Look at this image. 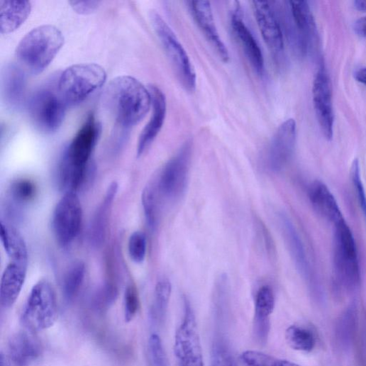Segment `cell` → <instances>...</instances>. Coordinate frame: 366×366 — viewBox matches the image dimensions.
<instances>
[{
	"label": "cell",
	"mask_w": 366,
	"mask_h": 366,
	"mask_svg": "<svg viewBox=\"0 0 366 366\" xmlns=\"http://www.w3.org/2000/svg\"><path fill=\"white\" fill-rule=\"evenodd\" d=\"M101 133V125L91 113L65 148L59 165L58 179L66 193H75L84 185Z\"/></svg>",
	"instance_id": "1"
},
{
	"label": "cell",
	"mask_w": 366,
	"mask_h": 366,
	"mask_svg": "<svg viewBox=\"0 0 366 366\" xmlns=\"http://www.w3.org/2000/svg\"><path fill=\"white\" fill-rule=\"evenodd\" d=\"M104 100L116 124L126 130L138 124L152 106L149 89L129 75L112 79L106 89Z\"/></svg>",
	"instance_id": "2"
},
{
	"label": "cell",
	"mask_w": 366,
	"mask_h": 366,
	"mask_svg": "<svg viewBox=\"0 0 366 366\" xmlns=\"http://www.w3.org/2000/svg\"><path fill=\"white\" fill-rule=\"evenodd\" d=\"M63 45L64 36L57 28L51 25L39 26L21 40L16 57L30 73L38 74L52 62Z\"/></svg>",
	"instance_id": "3"
},
{
	"label": "cell",
	"mask_w": 366,
	"mask_h": 366,
	"mask_svg": "<svg viewBox=\"0 0 366 366\" xmlns=\"http://www.w3.org/2000/svg\"><path fill=\"white\" fill-rule=\"evenodd\" d=\"M333 253L337 288L353 292L360 284V270L355 240L345 220L334 226Z\"/></svg>",
	"instance_id": "4"
},
{
	"label": "cell",
	"mask_w": 366,
	"mask_h": 366,
	"mask_svg": "<svg viewBox=\"0 0 366 366\" xmlns=\"http://www.w3.org/2000/svg\"><path fill=\"white\" fill-rule=\"evenodd\" d=\"M106 79V71L100 65L81 63L66 68L57 78V85L67 106H72L101 88Z\"/></svg>",
	"instance_id": "5"
},
{
	"label": "cell",
	"mask_w": 366,
	"mask_h": 366,
	"mask_svg": "<svg viewBox=\"0 0 366 366\" xmlns=\"http://www.w3.org/2000/svg\"><path fill=\"white\" fill-rule=\"evenodd\" d=\"M67 105L60 96L57 82L45 84L33 94L28 104L33 126L45 134L55 133L62 125Z\"/></svg>",
	"instance_id": "6"
},
{
	"label": "cell",
	"mask_w": 366,
	"mask_h": 366,
	"mask_svg": "<svg viewBox=\"0 0 366 366\" xmlns=\"http://www.w3.org/2000/svg\"><path fill=\"white\" fill-rule=\"evenodd\" d=\"M149 17L151 25L182 87L190 93H193L196 88V74L186 50L157 12L150 11Z\"/></svg>",
	"instance_id": "7"
},
{
	"label": "cell",
	"mask_w": 366,
	"mask_h": 366,
	"mask_svg": "<svg viewBox=\"0 0 366 366\" xmlns=\"http://www.w3.org/2000/svg\"><path fill=\"white\" fill-rule=\"evenodd\" d=\"M284 4L279 10L282 30L295 51L304 55L317 33L311 9L306 1H290Z\"/></svg>",
	"instance_id": "8"
},
{
	"label": "cell",
	"mask_w": 366,
	"mask_h": 366,
	"mask_svg": "<svg viewBox=\"0 0 366 366\" xmlns=\"http://www.w3.org/2000/svg\"><path fill=\"white\" fill-rule=\"evenodd\" d=\"M192 153L193 143L188 140L164 166L155 182L160 198L176 202L185 195L190 178Z\"/></svg>",
	"instance_id": "9"
},
{
	"label": "cell",
	"mask_w": 366,
	"mask_h": 366,
	"mask_svg": "<svg viewBox=\"0 0 366 366\" xmlns=\"http://www.w3.org/2000/svg\"><path fill=\"white\" fill-rule=\"evenodd\" d=\"M57 319L55 292L45 282L33 288L21 314V323L30 332L38 333L52 327Z\"/></svg>",
	"instance_id": "10"
},
{
	"label": "cell",
	"mask_w": 366,
	"mask_h": 366,
	"mask_svg": "<svg viewBox=\"0 0 366 366\" xmlns=\"http://www.w3.org/2000/svg\"><path fill=\"white\" fill-rule=\"evenodd\" d=\"M174 353L178 366H204L196 318L187 297L183 298V316L175 333Z\"/></svg>",
	"instance_id": "11"
},
{
	"label": "cell",
	"mask_w": 366,
	"mask_h": 366,
	"mask_svg": "<svg viewBox=\"0 0 366 366\" xmlns=\"http://www.w3.org/2000/svg\"><path fill=\"white\" fill-rule=\"evenodd\" d=\"M82 221V209L76 193H65L56 206L52 227L58 243L65 247L77 236Z\"/></svg>",
	"instance_id": "12"
},
{
	"label": "cell",
	"mask_w": 366,
	"mask_h": 366,
	"mask_svg": "<svg viewBox=\"0 0 366 366\" xmlns=\"http://www.w3.org/2000/svg\"><path fill=\"white\" fill-rule=\"evenodd\" d=\"M296 140V121L289 119L279 126L266 151L265 162L270 171L277 172L287 165L294 152Z\"/></svg>",
	"instance_id": "13"
},
{
	"label": "cell",
	"mask_w": 366,
	"mask_h": 366,
	"mask_svg": "<svg viewBox=\"0 0 366 366\" xmlns=\"http://www.w3.org/2000/svg\"><path fill=\"white\" fill-rule=\"evenodd\" d=\"M252 9L262 37L272 55L279 58L284 50V32L277 10L269 2L253 1Z\"/></svg>",
	"instance_id": "14"
},
{
	"label": "cell",
	"mask_w": 366,
	"mask_h": 366,
	"mask_svg": "<svg viewBox=\"0 0 366 366\" xmlns=\"http://www.w3.org/2000/svg\"><path fill=\"white\" fill-rule=\"evenodd\" d=\"M313 98L317 119L324 137L331 140L333 136L334 115L332 88L328 74L321 67L315 76Z\"/></svg>",
	"instance_id": "15"
},
{
	"label": "cell",
	"mask_w": 366,
	"mask_h": 366,
	"mask_svg": "<svg viewBox=\"0 0 366 366\" xmlns=\"http://www.w3.org/2000/svg\"><path fill=\"white\" fill-rule=\"evenodd\" d=\"M231 25L235 38L240 45L250 65L255 72L262 75L265 71L262 50L243 19L238 3L231 11Z\"/></svg>",
	"instance_id": "16"
},
{
	"label": "cell",
	"mask_w": 366,
	"mask_h": 366,
	"mask_svg": "<svg viewBox=\"0 0 366 366\" xmlns=\"http://www.w3.org/2000/svg\"><path fill=\"white\" fill-rule=\"evenodd\" d=\"M152 98V116L143 130L137 146V155H143L152 145L161 131L167 113V102L162 91L155 85L148 87Z\"/></svg>",
	"instance_id": "17"
},
{
	"label": "cell",
	"mask_w": 366,
	"mask_h": 366,
	"mask_svg": "<svg viewBox=\"0 0 366 366\" xmlns=\"http://www.w3.org/2000/svg\"><path fill=\"white\" fill-rule=\"evenodd\" d=\"M2 96L6 106L13 111L26 103L27 77L26 72L15 63L7 64L2 71Z\"/></svg>",
	"instance_id": "18"
},
{
	"label": "cell",
	"mask_w": 366,
	"mask_h": 366,
	"mask_svg": "<svg viewBox=\"0 0 366 366\" xmlns=\"http://www.w3.org/2000/svg\"><path fill=\"white\" fill-rule=\"evenodd\" d=\"M188 8L198 26L225 62L230 59L228 50L223 42L216 26L211 3L189 1Z\"/></svg>",
	"instance_id": "19"
},
{
	"label": "cell",
	"mask_w": 366,
	"mask_h": 366,
	"mask_svg": "<svg viewBox=\"0 0 366 366\" xmlns=\"http://www.w3.org/2000/svg\"><path fill=\"white\" fill-rule=\"evenodd\" d=\"M277 218L284 239L297 270L306 280L309 281L311 274L309 260L296 228L286 214L279 213Z\"/></svg>",
	"instance_id": "20"
},
{
	"label": "cell",
	"mask_w": 366,
	"mask_h": 366,
	"mask_svg": "<svg viewBox=\"0 0 366 366\" xmlns=\"http://www.w3.org/2000/svg\"><path fill=\"white\" fill-rule=\"evenodd\" d=\"M28 262L11 261L5 269L0 284V305L4 309L12 307L23 288L27 274Z\"/></svg>",
	"instance_id": "21"
},
{
	"label": "cell",
	"mask_w": 366,
	"mask_h": 366,
	"mask_svg": "<svg viewBox=\"0 0 366 366\" xmlns=\"http://www.w3.org/2000/svg\"><path fill=\"white\" fill-rule=\"evenodd\" d=\"M308 195L312 206L323 219L334 226L345 220L336 198L324 182L314 181Z\"/></svg>",
	"instance_id": "22"
},
{
	"label": "cell",
	"mask_w": 366,
	"mask_h": 366,
	"mask_svg": "<svg viewBox=\"0 0 366 366\" xmlns=\"http://www.w3.org/2000/svg\"><path fill=\"white\" fill-rule=\"evenodd\" d=\"M276 305L274 292L269 286H262L255 296L253 331L256 340L265 344L270 331V316Z\"/></svg>",
	"instance_id": "23"
},
{
	"label": "cell",
	"mask_w": 366,
	"mask_h": 366,
	"mask_svg": "<svg viewBox=\"0 0 366 366\" xmlns=\"http://www.w3.org/2000/svg\"><path fill=\"white\" fill-rule=\"evenodd\" d=\"M9 352L15 366H32L40 357L43 348L32 332H19L11 338Z\"/></svg>",
	"instance_id": "24"
},
{
	"label": "cell",
	"mask_w": 366,
	"mask_h": 366,
	"mask_svg": "<svg viewBox=\"0 0 366 366\" xmlns=\"http://www.w3.org/2000/svg\"><path fill=\"white\" fill-rule=\"evenodd\" d=\"M118 191V183L113 182L109 187L104 199L91 221L89 239L91 243L96 247L103 245L106 240L111 209Z\"/></svg>",
	"instance_id": "25"
},
{
	"label": "cell",
	"mask_w": 366,
	"mask_h": 366,
	"mask_svg": "<svg viewBox=\"0 0 366 366\" xmlns=\"http://www.w3.org/2000/svg\"><path fill=\"white\" fill-rule=\"evenodd\" d=\"M32 5L26 0H0V30L9 34L18 29L28 19Z\"/></svg>",
	"instance_id": "26"
},
{
	"label": "cell",
	"mask_w": 366,
	"mask_h": 366,
	"mask_svg": "<svg viewBox=\"0 0 366 366\" xmlns=\"http://www.w3.org/2000/svg\"><path fill=\"white\" fill-rule=\"evenodd\" d=\"M0 238L11 261L28 262L26 243L16 229L2 222L0 226Z\"/></svg>",
	"instance_id": "27"
},
{
	"label": "cell",
	"mask_w": 366,
	"mask_h": 366,
	"mask_svg": "<svg viewBox=\"0 0 366 366\" xmlns=\"http://www.w3.org/2000/svg\"><path fill=\"white\" fill-rule=\"evenodd\" d=\"M210 366H238L226 334V327L215 326Z\"/></svg>",
	"instance_id": "28"
},
{
	"label": "cell",
	"mask_w": 366,
	"mask_h": 366,
	"mask_svg": "<svg viewBox=\"0 0 366 366\" xmlns=\"http://www.w3.org/2000/svg\"><path fill=\"white\" fill-rule=\"evenodd\" d=\"M357 309L353 304L340 317L336 328V339L342 348H348L352 344L357 330Z\"/></svg>",
	"instance_id": "29"
},
{
	"label": "cell",
	"mask_w": 366,
	"mask_h": 366,
	"mask_svg": "<svg viewBox=\"0 0 366 366\" xmlns=\"http://www.w3.org/2000/svg\"><path fill=\"white\" fill-rule=\"evenodd\" d=\"M171 292L172 286L167 279H162L156 284L150 309V316L155 324L161 325L165 319Z\"/></svg>",
	"instance_id": "30"
},
{
	"label": "cell",
	"mask_w": 366,
	"mask_h": 366,
	"mask_svg": "<svg viewBox=\"0 0 366 366\" xmlns=\"http://www.w3.org/2000/svg\"><path fill=\"white\" fill-rule=\"evenodd\" d=\"M286 339L293 349L307 353L312 351L316 343L314 333L311 329L299 325L288 328L286 331Z\"/></svg>",
	"instance_id": "31"
},
{
	"label": "cell",
	"mask_w": 366,
	"mask_h": 366,
	"mask_svg": "<svg viewBox=\"0 0 366 366\" xmlns=\"http://www.w3.org/2000/svg\"><path fill=\"white\" fill-rule=\"evenodd\" d=\"M160 199L156 183H151L145 188L142 195V204L147 223L151 230H155L157 225Z\"/></svg>",
	"instance_id": "32"
},
{
	"label": "cell",
	"mask_w": 366,
	"mask_h": 366,
	"mask_svg": "<svg viewBox=\"0 0 366 366\" xmlns=\"http://www.w3.org/2000/svg\"><path fill=\"white\" fill-rule=\"evenodd\" d=\"M85 277V266L82 262H74L65 274L63 293L67 301H72L79 293Z\"/></svg>",
	"instance_id": "33"
},
{
	"label": "cell",
	"mask_w": 366,
	"mask_h": 366,
	"mask_svg": "<svg viewBox=\"0 0 366 366\" xmlns=\"http://www.w3.org/2000/svg\"><path fill=\"white\" fill-rule=\"evenodd\" d=\"M241 360L245 366H301L255 350L245 351L241 355Z\"/></svg>",
	"instance_id": "34"
},
{
	"label": "cell",
	"mask_w": 366,
	"mask_h": 366,
	"mask_svg": "<svg viewBox=\"0 0 366 366\" xmlns=\"http://www.w3.org/2000/svg\"><path fill=\"white\" fill-rule=\"evenodd\" d=\"M148 353L151 366H170L162 340L156 333L150 337Z\"/></svg>",
	"instance_id": "35"
},
{
	"label": "cell",
	"mask_w": 366,
	"mask_h": 366,
	"mask_svg": "<svg viewBox=\"0 0 366 366\" xmlns=\"http://www.w3.org/2000/svg\"><path fill=\"white\" fill-rule=\"evenodd\" d=\"M128 252L131 258L136 263L143 262L147 253V239L140 231L133 233L128 241Z\"/></svg>",
	"instance_id": "36"
},
{
	"label": "cell",
	"mask_w": 366,
	"mask_h": 366,
	"mask_svg": "<svg viewBox=\"0 0 366 366\" xmlns=\"http://www.w3.org/2000/svg\"><path fill=\"white\" fill-rule=\"evenodd\" d=\"M11 194L17 201L26 203L35 198L36 187L34 183L29 179H18L13 183Z\"/></svg>",
	"instance_id": "37"
},
{
	"label": "cell",
	"mask_w": 366,
	"mask_h": 366,
	"mask_svg": "<svg viewBox=\"0 0 366 366\" xmlns=\"http://www.w3.org/2000/svg\"><path fill=\"white\" fill-rule=\"evenodd\" d=\"M350 176L356 192L357 199L366 220V195L361 179L359 162L357 159L354 160L352 164Z\"/></svg>",
	"instance_id": "38"
},
{
	"label": "cell",
	"mask_w": 366,
	"mask_h": 366,
	"mask_svg": "<svg viewBox=\"0 0 366 366\" xmlns=\"http://www.w3.org/2000/svg\"><path fill=\"white\" fill-rule=\"evenodd\" d=\"M118 296L117 287L112 284H107L96 296L95 304L100 311L110 308L116 301Z\"/></svg>",
	"instance_id": "39"
},
{
	"label": "cell",
	"mask_w": 366,
	"mask_h": 366,
	"mask_svg": "<svg viewBox=\"0 0 366 366\" xmlns=\"http://www.w3.org/2000/svg\"><path fill=\"white\" fill-rule=\"evenodd\" d=\"M125 319L131 322L135 317L140 306V299L138 291L133 286H128L124 297Z\"/></svg>",
	"instance_id": "40"
},
{
	"label": "cell",
	"mask_w": 366,
	"mask_h": 366,
	"mask_svg": "<svg viewBox=\"0 0 366 366\" xmlns=\"http://www.w3.org/2000/svg\"><path fill=\"white\" fill-rule=\"evenodd\" d=\"M72 9L80 15H89L97 11L101 5L99 1H71Z\"/></svg>",
	"instance_id": "41"
},
{
	"label": "cell",
	"mask_w": 366,
	"mask_h": 366,
	"mask_svg": "<svg viewBox=\"0 0 366 366\" xmlns=\"http://www.w3.org/2000/svg\"><path fill=\"white\" fill-rule=\"evenodd\" d=\"M258 226L260 228V231L262 233V237L264 240V244L265 248L267 250L268 253L270 255H274V246L272 243V240L271 238L270 234L267 231V228L265 227V226L261 223L260 222L258 223Z\"/></svg>",
	"instance_id": "42"
},
{
	"label": "cell",
	"mask_w": 366,
	"mask_h": 366,
	"mask_svg": "<svg viewBox=\"0 0 366 366\" xmlns=\"http://www.w3.org/2000/svg\"><path fill=\"white\" fill-rule=\"evenodd\" d=\"M354 28L357 35L366 38V17L357 20L355 23Z\"/></svg>",
	"instance_id": "43"
},
{
	"label": "cell",
	"mask_w": 366,
	"mask_h": 366,
	"mask_svg": "<svg viewBox=\"0 0 366 366\" xmlns=\"http://www.w3.org/2000/svg\"><path fill=\"white\" fill-rule=\"evenodd\" d=\"M355 78L357 81L366 86V67L358 70L355 73Z\"/></svg>",
	"instance_id": "44"
},
{
	"label": "cell",
	"mask_w": 366,
	"mask_h": 366,
	"mask_svg": "<svg viewBox=\"0 0 366 366\" xmlns=\"http://www.w3.org/2000/svg\"><path fill=\"white\" fill-rule=\"evenodd\" d=\"M354 6L357 11L366 12V0H356Z\"/></svg>",
	"instance_id": "45"
},
{
	"label": "cell",
	"mask_w": 366,
	"mask_h": 366,
	"mask_svg": "<svg viewBox=\"0 0 366 366\" xmlns=\"http://www.w3.org/2000/svg\"><path fill=\"white\" fill-rule=\"evenodd\" d=\"M0 366H6L5 358L3 353H1V356H0Z\"/></svg>",
	"instance_id": "46"
}]
</instances>
